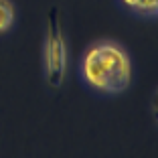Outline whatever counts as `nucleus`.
<instances>
[{
    "instance_id": "1",
    "label": "nucleus",
    "mask_w": 158,
    "mask_h": 158,
    "mask_svg": "<svg viewBox=\"0 0 158 158\" xmlns=\"http://www.w3.org/2000/svg\"><path fill=\"white\" fill-rule=\"evenodd\" d=\"M79 75L89 89L102 95H120L132 83V59L116 41H95L79 61Z\"/></svg>"
},
{
    "instance_id": "2",
    "label": "nucleus",
    "mask_w": 158,
    "mask_h": 158,
    "mask_svg": "<svg viewBox=\"0 0 158 158\" xmlns=\"http://www.w3.org/2000/svg\"><path fill=\"white\" fill-rule=\"evenodd\" d=\"M69 65V53H67V39L57 16V10H51L45 27V39H43V69L49 87L57 89L63 85Z\"/></svg>"
},
{
    "instance_id": "3",
    "label": "nucleus",
    "mask_w": 158,
    "mask_h": 158,
    "mask_svg": "<svg viewBox=\"0 0 158 158\" xmlns=\"http://www.w3.org/2000/svg\"><path fill=\"white\" fill-rule=\"evenodd\" d=\"M132 14L138 16H146V19H154L158 14V0H120Z\"/></svg>"
},
{
    "instance_id": "4",
    "label": "nucleus",
    "mask_w": 158,
    "mask_h": 158,
    "mask_svg": "<svg viewBox=\"0 0 158 158\" xmlns=\"http://www.w3.org/2000/svg\"><path fill=\"white\" fill-rule=\"evenodd\" d=\"M16 20V8L10 0H0V35L8 33Z\"/></svg>"
}]
</instances>
